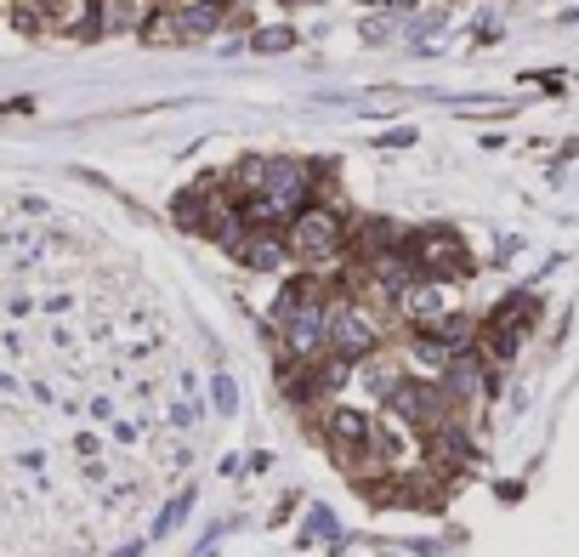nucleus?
I'll return each instance as SVG.
<instances>
[{"mask_svg":"<svg viewBox=\"0 0 579 557\" xmlns=\"http://www.w3.org/2000/svg\"><path fill=\"white\" fill-rule=\"evenodd\" d=\"M426 444H432V461H438L443 472L477 461V444H471V433H466V421H455V416H449L443 426H432V433H426Z\"/></svg>","mask_w":579,"mask_h":557,"instance_id":"nucleus-9","label":"nucleus"},{"mask_svg":"<svg viewBox=\"0 0 579 557\" xmlns=\"http://www.w3.org/2000/svg\"><path fill=\"white\" fill-rule=\"evenodd\" d=\"M74 449H80V455H97V449H103V438H97V433H80V438H74Z\"/></svg>","mask_w":579,"mask_h":557,"instance_id":"nucleus-16","label":"nucleus"},{"mask_svg":"<svg viewBox=\"0 0 579 557\" xmlns=\"http://www.w3.org/2000/svg\"><path fill=\"white\" fill-rule=\"evenodd\" d=\"M250 46H256V52H290L295 29H290V23H273V29H256V40H250Z\"/></svg>","mask_w":579,"mask_h":557,"instance_id":"nucleus-12","label":"nucleus"},{"mask_svg":"<svg viewBox=\"0 0 579 557\" xmlns=\"http://www.w3.org/2000/svg\"><path fill=\"white\" fill-rule=\"evenodd\" d=\"M375 433H381V421H375L369 410H352V404H336V410L324 416V438H330V449L347 467L375 461Z\"/></svg>","mask_w":579,"mask_h":557,"instance_id":"nucleus-5","label":"nucleus"},{"mask_svg":"<svg viewBox=\"0 0 579 557\" xmlns=\"http://www.w3.org/2000/svg\"><path fill=\"white\" fill-rule=\"evenodd\" d=\"M387 410H392V421L398 426H415V433H432V426H443L449 421V393L438 387V375H404L392 393H387Z\"/></svg>","mask_w":579,"mask_h":557,"instance_id":"nucleus-4","label":"nucleus"},{"mask_svg":"<svg viewBox=\"0 0 579 557\" xmlns=\"http://www.w3.org/2000/svg\"><path fill=\"white\" fill-rule=\"evenodd\" d=\"M188 512H193V490H182V495H176V500H165V512L154 518V541H160V535H171V529H176V523H182Z\"/></svg>","mask_w":579,"mask_h":557,"instance_id":"nucleus-10","label":"nucleus"},{"mask_svg":"<svg viewBox=\"0 0 579 557\" xmlns=\"http://www.w3.org/2000/svg\"><path fill=\"white\" fill-rule=\"evenodd\" d=\"M347 216L336 211V206H313L307 211H295L290 216V227H285V245H290V262H301L307 273H318V268H330V262H341L347 257Z\"/></svg>","mask_w":579,"mask_h":557,"instance_id":"nucleus-1","label":"nucleus"},{"mask_svg":"<svg viewBox=\"0 0 579 557\" xmlns=\"http://www.w3.org/2000/svg\"><path fill=\"white\" fill-rule=\"evenodd\" d=\"M171 426H193V404H171Z\"/></svg>","mask_w":579,"mask_h":557,"instance_id":"nucleus-14","label":"nucleus"},{"mask_svg":"<svg viewBox=\"0 0 579 557\" xmlns=\"http://www.w3.org/2000/svg\"><path fill=\"white\" fill-rule=\"evenodd\" d=\"M285 7H295V0H285Z\"/></svg>","mask_w":579,"mask_h":557,"instance_id":"nucleus-18","label":"nucleus"},{"mask_svg":"<svg viewBox=\"0 0 579 557\" xmlns=\"http://www.w3.org/2000/svg\"><path fill=\"white\" fill-rule=\"evenodd\" d=\"M137 438H142V426L119 416V421H114V444H137Z\"/></svg>","mask_w":579,"mask_h":557,"instance_id":"nucleus-13","label":"nucleus"},{"mask_svg":"<svg viewBox=\"0 0 579 557\" xmlns=\"http://www.w3.org/2000/svg\"><path fill=\"white\" fill-rule=\"evenodd\" d=\"M449 313H455V296H449L443 278H415V285L398 296V319H404L410 331H432Z\"/></svg>","mask_w":579,"mask_h":557,"instance_id":"nucleus-7","label":"nucleus"},{"mask_svg":"<svg viewBox=\"0 0 579 557\" xmlns=\"http://www.w3.org/2000/svg\"><path fill=\"white\" fill-rule=\"evenodd\" d=\"M91 416H97V421H109V416H114V398L97 393V398H91Z\"/></svg>","mask_w":579,"mask_h":557,"instance_id":"nucleus-15","label":"nucleus"},{"mask_svg":"<svg viewBox=\"0 0 579 557\" xmlns=\"http://www.w3.org/2000/svg\"><path fill=\"white\" fill-rule=\"evenodd\" d=\"M438 387L449 393V404H471V398H489L494 393V375H489V359L477 347L455 352L443 370H438Z\"/></svg>","mask_w":579,"mask_h":557,"instance_id":"nucleus-6","label":"nucleus"},{"mask_svg":"<svg viewBox=\"0 0 579 557\" xmlns=\"http://www.w3.org/2000/svg\"><path fill=\"white\" fill-rule=\"evenodd\" d=\"M404 257L415 262L420 278H443V285L471 273V257L455 227H415V234H404Z\"/></svg>","mask_w":579,"mask_h":557,"instance_id":"nucleus-3","label":"nucleus"},{"mask_svg":"<svg viewBox=\"0 0 579 557\" xmlns=\"http://www.w3.org/2000/svg\"><path fill=\"white\" fill-rule=\"evenodd\" d=\"M211 404H216V416H234V410H239V387H234L228 370L211 375Z\"/></svg>","mask_w":579,"mask_h":557,"instance_id":"nucleus-11","label":"nucleus"},{"mask_svg":"<svg viewBox=\"0 0 579 557\" xmlns=\"http://www.w3.org/2000/svg\"><path fill=\"white\" fill-rule=\"evenodd\" d=\"M114 557H142V546H119Z\"/></svg>","mask_w":579,"mask_h":557,"instance_id":"nucleus-17","label":"nucleus"},{"mask_svg":"<svg viewBox=\"0 0 579 557\" xmlns=\"http://www.w3.org/2000/svg\"><path fill=\"white\" fill-rule=\"evenodd\" d=\"M239 262H244L250 273H279V268L290 262V245H285L279 227H250L244 245H239Z\"/></svg>","mask_w":579,"mask_h":557,"instance_id":"nucleus-8","label":"nucleus"},{"mask_svg":"<svg viewBox=\"0 0 579 557\" xmlns=\"http://www.w3.org/2000/svg\"><path fill=\"white\" fill-rule=\"evenodd\" d=\"M375 352H381V319L352 296H330V359L358 370Z\"/></svg>","mask_w":579,"mask_h":557,"instance_id":"nucleus-2","label":"nucleus"}]
</instances>
